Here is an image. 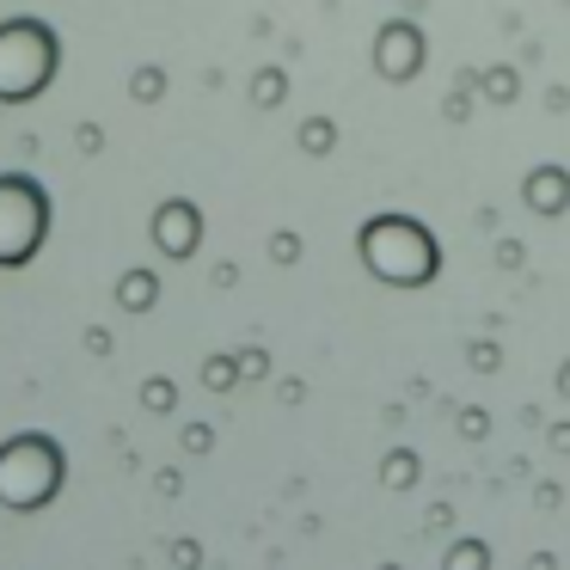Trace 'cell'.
<instances>
[{
	"label": "cell",
	"instance_id": "obj_1",
	"mask_svg": "<svg viewBox=\"0 0 570 570\" xmlns=\"http://www.w3.org/2000/svg\"><path fill=\"white\" fill-rule=\"evenodd\" d=\"M362 252H368V271L386 276V283H423V276H435V239L417 222H399V215L374 222L362 234Z\"/></svg>",
	"mask_w": 570,
	"mask_h": 570
},
{
	"label": "cell",
	"instance_id": "obj_2",
	"mask_svg": "<svg viewBox=\"0 0 570 570\" xmlns=\"http://www.w3.org/2000/svg\"><path fill=\"white\" fill-rule=\"evenodd\" d=\"M56 484H62V460H56V442H43V435H19V442L0 448V497H7L13 509L50 503Z\"/></svg>",
	"mask_w": 570,
	"mask_h": 570
},
{
	"label": "cell",
	"instance_id": "obj_3",
	"mask_svg": "<svg viewBox=\"0 0 570 570\" xmlns=\"http://www.w3.org/2000/svg\"><path fill=\"white\" fill-rule=\"evenodd\" d=\"M56 75V43L43 26L13 19L0 26V99H31L43 80Z\"/></svg>",
	"mask_w": 570,
	"mask_h": 570
},
{
	"label": "cell",
	"instance_id": "obj_4",
	"mask_svg": "<svg viewBox=\"0 0 570 570\" xmlns=\"http://www.w3.org/2000/svg\"><path fill=\"white\" fill-rule=\"evenodd\" d=\"M50 203L31 178H0V264H26L43 246Z\"/></svg>",
	"mask_w": 570,
	"mask_h": 570
}]
</instances>
